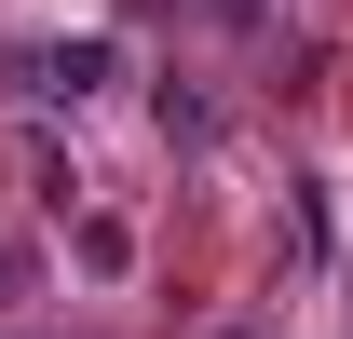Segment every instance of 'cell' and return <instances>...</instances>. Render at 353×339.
<instances>
[{"mask_svg": "<svg viewBox=\"0 0 353 339\" xmlns=\"http://www.w3.org/2000/svg\"><path fill=\"white\" fill-rule=\"evenodd\" d=\"M0 82H14V109H41V123H54V109H95V95H109V41H95V28L54 41V28H41V41L0 54Z\"/></svg>", "mask_w": 353, "mask_h": 339, "instance_id": "obj_1", "label": "cell"}, {"mask_svg": "<svg viewBox=\"0 0 353 339\" xmlns=\"http://www.w3.org/2000/svg\"><path fill=\"white\" fill-rule=\"evenodd\" d=\"M150 123H163L176 150H218V123H231V109L204 95V68H163V95H150Z\"/></svg>", "mask_w": 353, "mask_h": 339, "instance_id": "obj_2", "label": "cell"}, {"mask_svg": "<svg viewBox=\"0 0 353 339\" xmlns=\"http://www.w3.org/2000/svg\"><path fill=\"white\" fill-rule=\"evenodd\" d=\"M190 14H218V28H259V14H272V0H190Z\"/></svg>", "mask_w": 353, "mask_h": 339, "instance_id": "obj_3", "label": "cell"}, {"mask_svg": "<svg viewBox=\"0 0 353 339\" xmlns=\"http://www.w3.org/2000/svg\"><path fill=\"white\" fill-rule=\"evenodd\" d=\"M14 298H28V245H0V312H14Z\"/></svg>", "mask_w": 353, "mask_h": 339, "instance_id": "obj_4", "label": "cell"}, {"mask_svg": "<svg viewBox=\"0 0 353 339\" xmlns=\"http://www.w3.org/2000/svg\"><path fill=\"white\" fill-rule=\"evenodd\" d=\"M218 339H245V326H218Z\"/></svg>", "mask_w": 353, "mask_h": 339, "instance_id": "obj_5", "label": "cell"}]
</instances>
